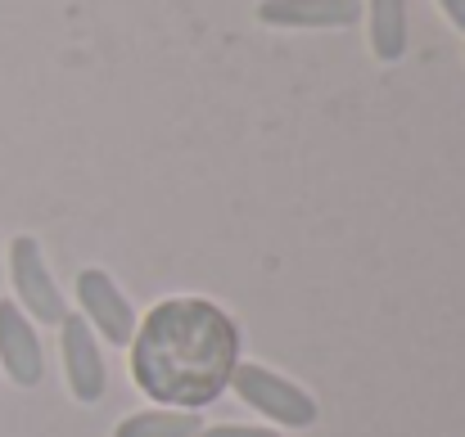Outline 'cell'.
Here are the masks:
<instances>
[{
	"label": "cell",
	"mask_w": 465,
	"mask_h": 437,
	"mask_svg": "<svg viewBox=\"0 0 465 437\" xmlns=\"http://www.w3.org/2000/svg\"><path fill=\"white\" fill-rule=\"evenodd\" d=\"M240 365V329L235 320L199 297H172L136 325L132 370L141 393L154 402L194 411L217 402Z\"/></svg>",
	"instance_id": "obj_1"
},
{
	"label": "cell",
	"mask_w": 465,
	"mask_h": 437,
	"mask_svg": "<svg viewBox=\"0 0 465 437\" xmlns=\"http://www.w3.org/2000/svg\"><path fill=\"white\" fill-rule=\"evenodd\" d=\"M231 388L240 393L244 406H253L258 415H267V420L281 424V429H308V424H316V402H312V393H303V388L290 384V379H281V374L267 370V365L240 361L235 374H231Z\"/></svg>",
	"instance_id": "obj_2"
},
{
	"label": "cell",
	"mask_w": 465,
	"mask_h": 437,
	"mask_svg": "<svg viewBox=\"0 0 465 437\" xmlns=\"http://www.w3.org/2000/svg\"><path fill=\"white\" fill-rule=\"evenodd\" d=\"M9 276H14L18 302H23V311H27L32 320H41V325H59V320L68 316L64 293H59L54 280H50V267H45L41 244H36L32 235H18V239L9 244Z\"/></svg>",
	"instance_id": "obj_3"
},
{
	"label": "cell",
	"mask_w": 465,
	"mask_h": 437,
	"mask_svg": "<svg viewBox=\"0 0 465 437\" xmlns=\"http://www.w3.org/2000/svg\"><path fill=\"white\" fill-rule=\"evenodd\" d=\"M77 302H82V320L95 325V329L104 334V343L127 347V343L136 338V311H132L127 293L114 285L109 271L86 267V271L77 276Z\"/></svg>",
	"instance_id": "obj_4"
},
{
	"label": "cell",
	"mask_w": 465,
	"mask_h": 437,
	"mask_svg": "<svg viewBox=\"0 0 465 437\" xmlns=\"http://www.w3.org/2000/svg\"><path fill=\"white\" fill-rule=\"evenodd\" d=\"M59 343H64V374H68V388L77 402H100L104 397V356L95 347V329L82 320V316H64L59 320Z\"/></svg>",
	"instance_id": "obj_5"
},
{
	"label": "cell",
	"mask_w": 465,
	"mask_h": 437,
	"mask_svg": "<svg viewBox=\"0 0 465 437\" xmlns=\"http://www.w3.org/2000/svg\"><path fill=\"white\" fill-rule=\"evenodd\" d=\"M0 365L18 388H36L45 379V356H41V338L32 329V320L14 306L0 302Z\"/></svg>",
	"instance_id": "obj_6"
},
{
	"label": "cell",
	"mask_w": 465,
	"mask_h": 437,
	"mask_svg": "<svg viewBox=\"0 0 465 437\" xmlns=\"http://www.w3.org/2000/svg\"><path fill=\"white\" fill-rule=\"evenodd\" d=\"M258 18L267 27H290V32L352 27L361 18V0H262Z\"/></svg>",
	"instance_id": "obj_7"
},
{
	"label": "cell",
	"mask_w": 465,
	"mask_h": 437,
	"mask_svg": "<svg viewBox=\"0 0 465 437\" xmlns=\"http://www.w3.org/2000/svg\"><path fill=\"white\" fill-rule=\"evenodd\" d=\"M371 14V50L380 63H398L407 54V0H366Z\"/></svg>",
	"instance_id": "obj_8"
},
{
	"label": "cell",
	"mask_w": 465,
	"mask_h": 437,
	"mask_svg": "<svg viewBox=\"0 0 465 437\" xmlns=\"http://www.w3.org/2000/svg\"><path fill=\"white\" fill-rule=\"evenodd\" d=\"M194 433H199V420L190 411H141V415H127L114 437H194Z\"/></svg>",
	"instance_id": "obj_9"
},
{
	"label": "cell",
	"mask_w": 465,
	"mask_h": 437,
	"mask_svg": "<svg viewBox=\"0 0 465 437\" xmlns=\"http://www.w3.org/2000/svg\"><path fill=\"white\" fill-rule=\"evenodd\" d=\"M194 437H281L276 429H253V424H213V429H199Z\"/></svg>",
	"instance_id": "obj_10"
},
{
	"label": "cell",
	"mask_w": 465,
	"mask_h": 437,
	"mask_svg": "<svg viewBox=\"0 0 465 437\" xmlns=\"http://www.w3.org/2000/svg\"><path fill=\"white\" fill-rule=\"evenodd\" d=\"M443 5V14H448V23L457 27V32H465V0H439Z\"/></svg>",
	"instance_id": "obj_11"
}]
</instances>
